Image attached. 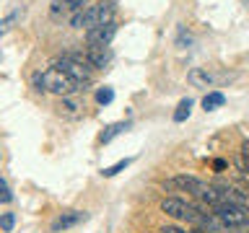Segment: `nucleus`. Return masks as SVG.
<instances>
[{"mask_svg": "<svg viewBox=\"0 0 249 233\" xmlns=\"http://www.w3.org/2000/svg\"><path fill=\"white\" fill-rule=\"evenodd\" d=\"M34 88L36 91H50V93H57V96H73V93L81 91V85H78L70 75H65L62 70L57 67H50L44 70V73H36L34 75Z\"/></svg>", "mask_w": 249, "mask_h": 233, "instance_id": "f257e3e1", "label": "nucleus"}, {"mask_svg": "<svg viewBox=\"0 0 249 233\" xmlns=\"http://www.w3.org/2000/svg\"><path fill=\"white\" fill-rule=\"evenodd\" d=\"M109 21H114V3H109V0H104L99 5H89L86 11H78L70 18L73 29H86V31L93 26H101V23H109Z\"/></svg>", "mask_w": 249, "mask_h": 233, "instance_id": "f03ea898", "label": "nucleus"}, {"mask_svg": "<svg viewBox=\"0 0 249 233\" xmlns=\"http://www.w3.org/2000/svg\"><path fill=\"white\" fill-rule=\"evenodd\" d=\"M213 213L226 228H244V225H249V205H241V202H221Z\"/></svg>", "mask_w": 249, "mask_h": 233, "instance_id": "7ed1b4c3", "label": "nucleus"}, {"mask_svg": "<svg viewBox=\"0 0 249 233\" xmlns=\"http://www.w3.org/2000/svg\"><path fill=\"white\" fill-rule=\"evenodd\" d=\"M161 213L169 215V217H174V220H187L192 225L200 223V210L192 207V205H187L182 197H163L161 200Z\"/></svg>", "mask_w": 249, "mask_h": 233, "instance_id": "20e7f679", "label": "nucleus"}, {"mask_svg": "<svg viewBox=\"0 0 249 233\" xmlns=\"http://www.w3.org/2000/svg\"><path fill=\"white\" fill-rule=\"evenodd\" d=\"M163 189H174V192H190L195 197H202V192L208 189V184L197 176H190V174H177L163 182Z\"/></svg>", "mask_w": 249, "mask_h": 233, "instance_id": "39448f33", "label": "nucleus"}, {"mask_svg": "<svg viewBox=\"0 0 249 233\" xmlns=\"http://www.w3.org/2000/svg\"><path fill=\"white\" fill-rule=\"evenodd\" d=\"M114 34H117V23L109 21V23H101V26H93L86 31V42H89V47H109Z\"/></svg>", "mask_w": 249, "mask_h": 233, "instance_id": "423d86ee", "label": "nucleus"}, {"mask_svg": "<svg viewBox=\"0 0 249 233\" xmlns=\"http://www.w3.org/2000/svg\"><path fill=\"white\" fill-rule=\"evenodd\" d=\"M187 81H190L195 88H213L218 83V78L210 73L208 67H192L190 73H187Z\"/></svg>", "mask_w": 249, "mask_h": 233, "instance_id": "0eeeda50", "label": "nucleus"}, {"mask_svg": "<svg viewBox=\"0 0 249 233\" xmlns=\"http://www.w3.org/2000/svg\"><path fill=\"white\" fill-rule=\"evenodd\" d=\"M86 213H81V210H70V213H62L57 220L52 223V231L54 233H60V231H68V228H73V225H78V223H83L86 220Z\"/></svg>", "mask_w": 249, "mask_h": 233, "instance_id": "6e6552de", "label": "nucleus"}, {"mask_svg": "<svg viewBox=\"0 0 249 233\" xmlns=\"http://www.w3.org/2000/svg\"><path fill=\"white\" fill-rule=\"evenodd\" d=\"M109 60H112L109 47H89V52H86V62L91 67H104Z\"/></svg>", "mask_w": 249, "mask_h": 233, "instance_id": "1a4fd4ad", "label": "nucleus"}, {"mask_svg": "<svg viewBox=\"0 0 249 233\" xmlns=\"http://www.w3.org/2000/svg\"><path fill=\"white\" fill-rule=\"evenodd\" d=\"M127 130V122H114V124H109V127L101 132V137H99V143L101 145H107V143H112V140L117 137V135H122V132Z\"/></svg>", "mask_w": 249, "mask_h": 233, "instance_id": "9d476101", "label": "nucleus"}, {"mask_svg": "<svg viewBox=\"0 0 249 233\" xmlns=\"http://www.w3.org/2000/svg\"><path fill=\"white\" fill-rule=\"evenodd\" d=\"M81 104H78L75 99H70V96H65L62 99V104H60V114H65V116H70V119H75V116H81Z\"/></svg>", "mask_w": 249, "mask_h": 233, "instance_id": "9b49d317", "label": "nucleus"}, {"mask_svg": "<svg viewBox=\"0 0 249 233\" xmlns=\"http://www.w3.org/2000/svg\"><path fill=\"white\" fill-rule=\"evenodd\" d=\"M226 104V96L221 91H210L205 99H202V109L205 112H213V109H218V106H223Z\"/></svg>", "mask_w": 249, "mask_h": 233, "instance_id": "f8f14e48", "label": "nucleus"}, {"mask_svg": "<svg viewBox=\"0 0 249 233\" xmlns=\"http://www.w3.org/2000/svg\"><path fill=\"white\" fill-rule=\"evenodd\" d=\"M192 104H195L192 99H182V101H179V104H177V112H174V122H184L187 116L192 114Z\"/></svg>", "mask_w": 249, "mask_h": 233, "instance_id": "ddd939ff", "label": "nucleus"}, {"mask_svg": "<svg viewBox=\"0 0 249 233\" xmlns=\"http://www.w3.org/2000/svg\"><path fill=\"white\" fill-rule=\"evenodd\" d=\"M130 163H132V158H122V161H117L114 166H107L104 171H101V176H117V174H120L122 168H127Z\"/></svg>", "mask_w": 249, "mask_h": 233, "instance_id": "4468645a", "label": "nucleus"}, {"mask_svg": "<svg viewBox=\"0 0 249 233\" xmlns=\"http://www.w3.org/2000/svg\"><path fill=\"white\" fill-rule=\"evenodd\" d=\"M112 99H114V91H112V88H107V85H104V88H99V91H96V101H99L101 106L112 104Z\"/></svg>", "mask_w": 249, "mask_h": 233, "instance_id": "2eb2a0df", "label": "nucleus"}, {"mask_svg": "<svg viewBox=\"0 0 249 233\" xmlns=\"http://www.w3.org/2000/svg\"><path fill=\"white\" fill-rule=\"evenodd\" d=\"M57 3H62V11H83V5L89 3V0H57Z\"/></svg>", "mask_w": 249, "mask_h": 233, "instance_id": "dca6fc26", "label": "nucleus"}, {"mask_svg": "<svg viewBox=\"0 0 249 233\" xmlns=\"http://www.w3.org/2000/svg\"><path fill=\"white\" fill-rule=\"evenodd\" d=\"M13 225H16V215L13 213H3V215H0V228H3L5 233L13 231Z\"/></svg>", "mask_w": 249, "mask_h": 233, "instance_id": "f3484780", "label": "nucleus"}, {"mask_svg": "<svg viewBox=\"0 0 249 233\" xmlns=\"http://www.w3.org/2000/svg\"><path fill=\"white\" fill-rule=\"evenodd\" d=\"M184 44H192V36L184 26H179L177 29V47H184Z\"/></svg>", "mask_w": 249, "mask_h": 233, "instance_id": "a211bd4d", "label": "nucleus"}, {"mask_svg": "<svg viewBox=\"0 0 249 233\" xmlns=\"http://www.w3.org/2000/svg\"><path fill=\"white\" fill-rule=\"evenodd\" d=\"M16 18H18V11H13V13H8V16H5V18H3V21H0V34H5V31H8V26H11V23H13Z\"/></svg>", "mask_w": 249, "mask_h": 233, "instance_id": "6ab92c4d", "label": "nucleus"}, {"mask_svg": "<svg viewBox=\"0 0 249 233\" xmlns=\"http://www.w3.org/2000/svg\"><path fill=\"white\" fill-rule=\"evenodd\" d=\"M11 200H13V194H11V189H8L5 179H0V202H11Z\"/></svg>", "mask_w": 249, "mask_h": 233, "instance_id": "aec40b11", "label": "nucleus"}, {"mask_svg": "<svg viewBox=\"0 0 249 233\" xmlns=\"http://www.w3.org/2000/svg\"><path fill=\"white\" fill-rule=\"evenodd\" d=\"M156 233H187V231L179 228V225H163V228H159Z\"/></svg>", "mask_w": 249, "mask_h": 233, "instance_id": "412c9836", "label": "nucleus"}, {"mask_svg": "<svg viewBox=\"0 0 249 233\" xmlns=\"http://www.w3.org/2000/svg\"><path fill=\"white\" fill-rule=\"evenodd\" d=\"M226 166H229V163H226L223 158H215V161H213V168H215V171H226Z\"/></svg>", "mask_w": 249, "mask_h": 233, "instance_id": "4be33fe9", "label": "nucleus"}, {"mask_svg": "<svg viewBox=\"0 0 249 233\" xmlns=\"http://www.w3.org/2000/svg\"><path fill=\"white\" fill-rule=\"evenodd\" d=\"M241 155L249 161V140H244V143H241Z\"/></svg>", "mask_w": 249, "mask_h": 233, "instance_id": "5701e85b", "label": "nucleus"}]
</instances>
